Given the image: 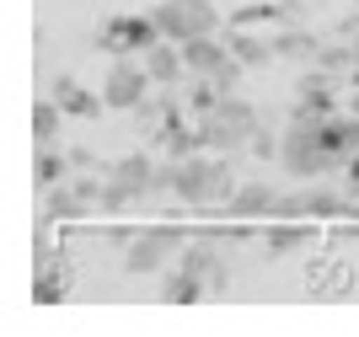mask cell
<instances>
[{"mask_svg":"<svg viewBox=\"0 0 359 337\" xmlns=\"http://www.w3.org/2000/svg\"><path fill=\"white\" fill-rule=\"evenodd\" d=\"M156 193H177L188 209H215L236 193V172L220 150H194V156H172L156 177Z\"/></svg>","mask_w":359,"mask_h":337,"instance_id":"1","label":"cell"},{"mask_svg":"<svg viewBox=\"0 0 359 337\" xmlns=\"http://www.w3.org/2000/svg\"><path fill=\"white\" fill-rule=\"evenodd\" d=\"M273 161L285 166V177H295V182H322L327 172H338V156L327 150V139H322V123H311V118H290L285 134H279V156Z\"/></svg>","mask_w":359,"mask_h":337,"instance_id":"2","label":"cell"},{"mask_svg":"<svg viewBox=\"0 0 359 337\" xmlns=\"http://www.w3.org/2000/svg\"><path fill=\"white\" fill-rule=\"evenodd\" d=\"M156 177H161V166L150 161L145 150H129V156H118V161H107V172H102V214H118V209H129V204H145L150 193H156Z\"/></svg>","mask_w":359,"mask_h":337,"instance_id":"3","label":"cell"},{"mask_svg":"<svg viewBox=\"0 0 359 337\" xmlns=\"http://www.w3.org/2000/svg\"><path fill=\"white\" fill-rule=\"evenodd\" d=\"M198 134H204V150H220V156H236V150L252 145L257 134V113L247 97H220V107H215L210 118H198Z\"/></svg>","mask_w":359,"mask_h":337,"instance_id":"4","label":"cell"},{"mask_svg":"<svg viewBox=\"0 0 359 337\" xmlns=\"http://www.w3.org/2000/svg\"><path fill=\"white\" fill-rule=\"evenodd\" d=\"M182 247H188V235L172 231V225L140 231V235H129V247H123V273H129V279H150V273H166V263H177Z\"/></svg>","mask_w":359,"mask_h":337,"instance_id":"5","label":"cell"},{"mask_svg":"<svg viewBox=\"0 0 359 337\" xmlns=\"http://www.w3.org/2000/svg\"><path fill=\"white\" fill-rule=\"evenodd\" d=\"M150 16H156L161 38H172V43H188V38H210V32H220V11H215V0H156Z\"/></svg>","mask_w":359,"mask_h":337,"instance_id":"6","label":"cell"},{"mask_svg":"<svg viewBox=\"0 0 359 337\" xmlns=\"http://www.w3.org/2000/svg\"><path fill=\"white\" fill-rule=\"evenodd\" d=\"M91 43L102 48V54H113V59H123V54H140L145 59V48L150 43H161V27H156V16H107L102 27L91 32Z\"/></svg>","mask_w":359,"mask_h":337,"instance_id":"7","label":"cell"},{"mask_svg":"<svg viewBox=\"0 0 359 337\" xmlns=\"http://www.w3.org/2000/svg\"><path fill=\"white\" fill-rule=\"evenodd\" d=\"M150 86H156V81H150L145 59L123 54V59H113V70H107V81H102V102L113 107V113H135L150 97Z\"/></svg>","mask_w":359,"mask_h":337,"instance_id":"8","label":"cell"},{"mask_svg":"<svg viewBox=\"0 0 359 337\" xmlns=\"http://www.w3.org/2000/svg\"><path fill=\"white\" fill-rule=\"evenodd\" d=\"M177 263H182V268H194L198 279L210 284V294H225V289H231V279H225L231 268H225L220 247H215L210 235H204V241H188V247H182V257H177Z\"/></svg>","mask_w":359,"mask_h":337,"instance_id":"9","label":"cell"},{"mask_svg":"<svg viewBox=\"0 0 359 337\" xmlns=\"http://www.w3.org/2000/svg\"><path fill=\"white\" fill-rule=\"evenodd\" d=\"M273 204H279V188H273V182H241L220 209L231 220H273Z\"/></svg>","mask_w":359,"mask_h":337,"instance_id":"10","label":"cell"},{"mask_svg":"<svg viewBox=\"0 0 359 337\" xmlns=\"http://www.w3.org/2000/svg\"><path fill=\"white\" fill-rule=\"evenodd\" d=\"M182 59H188V75H204V81H215V75L225 70V64H231V43H220V38H188V43H182Z\"/></svg>","mask_w":359,"mask_h":337,"instance_id":"11","label":"cell"},{"mask_svg":"<svg viewBox=\"0 0 359 337\" xmlns=\"http://www.w3.org/2000/svg\"><path fill=\"white\" fill-rule=\"evenodd\" d=\"M145 70L156 86H177L182 75H188V59H182V43H172V38H161V43L145 48Z\"/></svg>","mask_w":359,"mask_h":337,"instance_id":"12","label":"cell"},{"mask_svg":"<svg viewBox=\"0 0 359 337\" xmlns=\"http://www.w3.org/2000/svg\"><path fill=\"white\" fill-rule=\"evenodd\" d=\"M322 139H327V150L348 166V156H359V113L348 107V113L322 118Z\"/></svg>","mask_w":359,"mask_h":337,"instance_id":"13","label":"cell"},{"mask_svg":"<svg viewBox=\"0 0 359 337\" xmlns=\"http://www.w3.org/2000/svg\"><path fill=\"white\" fill-rule=\"evenodd\" d=\"M204 294H210V284L198 279L194 268H182V263L161 279V300H166V305H198Z\"/></svg>","mask_w":359,"mask_h":337,"instance_id":"14","label":"cell"},{"mask_svg":"<svg viewBox=\"0 0 359 337\" xmlns=\"http://www.w3.org/2000/svg\"><path fill=\"white\" fill-rule=\"evenodd\" d=\"M70 150H54V145H38V161H32V182H38V193L60 188V182H70Z\"/></svg>","mask_w":359,"mask_h":337,"instance_id":"15","label":"cell"},{"mask_svg":"<svg viewBox=\"0 0 359 337\" xmlns=\"http://www.w3.org/2000/svg\"><path fill=\"white\" fill-rule=\"evenodd\" d=\"M81 214H91V204L75 193V182H60V188L43 193V214H38V220L48 225V220H81Z\"/></svg>","mask_w":359,"mask_h":337,"instance_id":"16","label":"cell"},{"mask_svg":"<svg viewBox=\"0 0 359 337\" xmlns=\"http://www.w3.org/2000/svg\"><path fill=\"white\" fill-rule=\"evenodd\" d=\"M54 97L65 102V113H70V118H102V107H107V102H102V91L91 97L86 86H75L70 75H60V81H54Z\"/></svg>","mask_w":359,"mask_h":337,"instance_id":"17","label":"cell"},{"mask_svg":"<svg viewBox=\"0 0 359 337\" xmlns=\"http://www.w3.org/2000/svg\"><path fill=\"white\" fill-rule=\"evenodd\" d=\"M60 123H65V102L60 97L32 102V139H38V145H60Z\"/></svg>","mask_w":359,"mask_h":337,"instance_id":"18","label":"cell"},{"mask_svg":"<svg viewBox=\"0 0 359 337\" xmlns=\"http://www.w3.org/2000/svg\"><path fill=\"white\" fill-rule=\"evenodd\" d=\"M273 54H279V59H316V54H322V43H316V38H311V32H279V38H273Z\"/></svg>","mask_w":359,"mask_h":337,"instance_id":"19","label":"cell"},{"mask_svg":"<svg viewBox=\"0 0 359 337\" xmlns=\"http://www.w3.org/2000/svg\"><path fill=\"white\" fill-rule=\"evenodd\" d=\"M231 54H236L247 70H252V64H269V59H279V54H273V43H263V38H252V32H236V38H231Z\"/></svg>","mask_w":359,"mask_h":337,"instance_id":"20","label":"cell"},{"mask_svg":"<svg viewBox=\"0 0 359 337\" xmlns=\"http://www.w3.org/2000/svg\"><path fill=\"white\" fill-rule=\"evenodd\" d=\"M65 294H70V284L54 279V273H38V279H32V305H60Z\"/></svg>","mask_w":359,"mask_h":337,"instance_id":"21","label":"cell"},{"mask_svg":"<svg viewBox=\"0 0 359 337\" xmlns=\"http://www.w3.org/2000/svg\"><path fill=\"white\" fill-rule=\"evenodd\" d=\"M306 241H311V231H295V220H290V231H273L269 235V252H273V257H285V252H300Z\"/></svg>","mask_w":359,"mask_h":337,"instance_id":"22","label":"cell"},{"mask_svg":"<svg viewBox=\"0 0 359 337\" xmlns=\"http://www.w3.org/2000/svg\"><path fill=\"white\" fill-rule=\"evenodd\" d=\"M70 166H75V172H97L102 161H97L91 150H81V145H75V150H70ZM102 172H107V166H102Z\"/></svg>","mask_w":359,"mask_h":337,"instance_id":"23","label":"cell"},{"mask_svg":"<svg viewBox=\"0 0 359 337\" xmlns=\"http://www.w3.org/2000/svg\"><path fill=\"white\" fill-rule=\"evenodd\" d=\"M344 172H348V193L359 198V156H348V166H344Z\"/></svg>","mask_w":359,"mask_h":337,"instance_id":"24","label":"cell"},{"mask_svg":"<svg viewBox=\"0 0 359 337\" xmlns=\"http://www.w3.org/2000/svg\"><path fill=\"white\" fill-rule=\"evenodd\" d=\"M348 107H354V113H359V70H354V102H348Z\"/></svg>","mask_w":359,"mask_h":337,"instance_id":"25","label":"cell"}]
</instances>
